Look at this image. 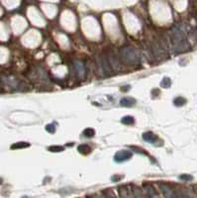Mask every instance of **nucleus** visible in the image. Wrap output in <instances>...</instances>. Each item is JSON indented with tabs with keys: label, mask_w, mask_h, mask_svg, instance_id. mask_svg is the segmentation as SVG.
I'll return each instance as SVG.
<instances>
[{
	"label": "nucleus",
	"mask_w": 197,
	"mask_h": 198,
	"mask_svg": "<svg viewBox=\"0 0 197 198\" xmlns=\"http://www.w3.org/2000/svg\"><path fill=\"white\" fill-rule=\"evenodd\" d=\"M132 156H133V153L131 152V150H119V152H117L115 154V156H114V161H116V162L127 161L132 157Z\"/></svg>",
	"instance_id": "7ed1b4c3"
},
{
	"label": "nucleus",
	"mask_w": 197,
	"mask_h": 198,
	"mask_svg": "<svg viewBox=\"0 0 197 198\" xmlns=\"http://www.w3.org/2000/svg\"><path fill=\"white\" fill-rule=\"evenodd\" d=\"M64 150L65 148L62 146H51L49 148V150L52 153H60V152H62Z\"/></svg>",
	"instance_id": "dca6fc26"
},
{
	"label": "nucleus",
	"mask_w": 197,
	"mask_h": 198,
	"mask_svg": "<svg viewBox=\"0 0 197 198\" xmlns=\"http://www.w3.org/2000/svg\"><path fill=\"white\" fill-rule=\"evenodd\" d=\"M111 179H112V181H114V182H115V181H118V180H119V179H121V176H117V175H114V176H112V178H111Z\"/></svg>",
	"instance_id": "412c9836"
},
{
	"label": "nucleus",
	"mask_w": 197,
	"mask_h": 198,
	"mask_svg": "<svg viewBox=\"0 0 197 198\" xmlns=\"http://www.w3.org/2000/svg\"><path fill=\"white\" fill-rule=\"evenodd\" d=\"M121 57L126 62L129 63H137L139 62V55L137 51L131 47H126L121 50Z\"/></svg>",
	"instance_id": "f03ea898"
},
{
	"label": "nucleus",
	"mask_w": 197,
	"mask_h": 198,
	"mask_svg": "<svg viewBox=\"0 0 197 198\" xmlns=\"http://www.w3.org/2000/svg\"><path fill=\"white\" fill-rule=\"evenodd\" d=\"M74 65V69H76V72L77 74L78 77H83L84 73H85V69H84V65L79 61L74 62L73 63Z\"/></svg>",
	"instance_id": "423d86ee"
},
{
	"label": "nucleus",
	"mask_w": 197,
	"mask_h": 198,
	"mask_svg": "<svg viewBox=\"0 0 197 198\" xmlns=\"http://www.w3.org/2000/svg\"><path fill=\"white\" fill-rule=\"evenodd\" d=\"M77 150L82 154H88L90 152H91V149L88 145H79L77 148Z\"/></svg>",
	"instance_id": "9b49d317"
},
{
	"label": "nucleus",
	"mask_w": 197,
	"mask_h": 198,
	"mask_svg": "<svg viewBox=\"0 0 197 198\" xmlns=\"http://www.w3.org/2000/svg\"><path fill=\"white\" fill-rule=\"evenodd\" d=\"M171 41L173 45V50L175 51H181L187 47L186 38L183 30L180 27L176 26L171 31Z\"/></svg>",
	"instance_id": "f257e3e1"
},
{
	"label": "nucleus",
	"mask_w": 197,
	"mask_h": 198,
	"mask_svg": "<svg viewBox=\"0 0 197 198\" xmlns=\"http://www.w3.org/2000/svg\"><path fill=\"white\" fill-rule=\"evenodd\" d=\"M94 135H95V131L92 128H86L83 131V136L86 138H92L94 137Z\"/></svg>",
	"instance_id": "2eb2a0df"
},
{
	"label": "nucleus",
	"mask_w": 197,
	"mask_h": 198,
	"mask_svg": "<svg viewBox=\"0 0 197 198\" xmlns=\"http://www.w3.org/2000/svg\"><path fill=\"white\" fill-rule=\"evenodd\" d=\"M121 123L124 125H132L135 123V119L132 116H124L121 119Z\"/></svg>",
	"instance_id": "f8f14e48"
},
{
	"label": "nucleus",
	"mask_w": 197,
	"mask_h": 198,
	"mask_svg": "<svg viewBox=\"0 0 197 198\" xmlns=\"http://www.w3.org/2000/svg\"><path fill=\"white\" fill-rule=\"evenodd\" d=\"M133 193H134V196H135L136 198H143L141 190L138 187H136V186H134L133 187Z\"/></svg>",
	"instance_id": "f3484780"
},
{
	"label": "nucleus",
	"mask_w": 197,
	"mask_h": 198,
	"mask_svg": "<svg viewBox=\"0 0 197 198\" xmlns=\"http://www.w3.org/2000/svg\"><path fill=\"white\" fill-rule=\"evenodd\" d=\"M160 189H161V192L164 195L165 198H177L175 193L173 192V190L169 187L168 185L167 184H160Z\"/></svg>",
	"instance_id": "39448f33"
},
{
	"label": "nucleus",
	"mask_w": 197,
	"mask_h": 198,
	"mask_svg": "<svg viewBox=\"0 0 197 198\" xmlns=\"http://www.w3.org/2000/svg\"><path fill=\"white\" fill-rule=\"evenodd\" d=\"M171 85V80L169 77H164L163 80L160 82V86L164 87V88H169Z\"/></svg>",
	"instance_id": "4468645a"
},
{
	"label": "nucleus",
	"mask_w": 197,
	"mask_h": 198,
	"mask_svg": "<svg viewBox=\"0 0 197 198\" xmlns=\"http://www.w3.org/2000/svg\"><path fill=\"white\" fill-rule=\"evenodd\" d=\"M120 104L123 107H133L136 104V100L132 97H124L120 100Z\"/></svg>",
	"instance_id": "6e6552de"
},
{
	"label": "nucleus",
	"mask_w": 197,
	"mask_h": 198,
	"mask_svg": "<svg viewBox=\"0 0 197 198\" xmlns=\"http://www.w3.org/2000/svg\"><path fill=\"white\" fill-rule=\"evenodd\" d=\"M46 130H47V132H49L50 134H54L55 132H56V125L48 124L46 126Z\"/></svg>",
	"instance_id": "a211bd4d"
},
{
	"label": "nucleus",
	"mask_w": 197,
	"mask_h": 198,
	"mask_svg": "<svg viewBox=\"0 0 197 198\" xmlns=\"http://www.w3.org/2000/svg\"><path fill=\"white\" fill-rule=\"evenodd\" d=\"M99 65L101 67L102 71H103L104 73L106 74H109L111 72L112 70V67H111V65H110L109 62V59L107 57H105V55H102L99 59Z\"/></svg>",
	"instance_id": "20e7f679"
},
{
	"label": "nucleus",
	"mask_w": 197,
	"mask_h": 198,
	"mask_svg": "<svg viewBox=\"0 0 197 198\" xmlns=\"http://www.w3.org/2000/svg\"><path fill=\"white\" fill-rule=\"evenodd\" d=\"M143 139L144 141L150 143V144H156V142L159 140L157 137V135H155L153 132H146L143 134Z\"/></svg>",
	"instance_id": "0eeeda50"
},
{
	"label": "nucleus",
	"mask_w": 197,
	"mask_h": 198,
	"mask_svg": "<svg viewBox=\"0 0 197 198\" xmlns=\"http://www.w3.org/2000/svg\"><path fill=\"white\" fill-rule=\"evenodd\" d=\"M28 147H30L29 143H26V142H18V143H15L14 145L11 146V149H13V150L25 149V148H28Z\"/></svg>",
	"instance_id": "9d476101"
},
{
	"label": "nucleus",
	"mask_w": 197,
	"mask_h": 198,
	"mask_svg": "<svg viewBox=\"0 0 197 198\" xmlns=\"http://www.w3.org/2000/svg\"><path fill=\"white\" fill-rule=\"evenodd\" d=\"M144 187H145L146 192H147L148 196H149L150 198H153L155 196H157L156 190L153 189V187L152 185H150V184H145V185H144Z\"/></svg>",
	"instance_id": "1a4fd4ad"
},
{
	"label": "nucleus",
	"mask_w": 197,
	"mask_h": 198,
	"mask_svg": "<svg viewBox=\"0 0 197 198\" xmlns=\"http://www.w3.org/2000/svg\"><path fill=\"white\" fill-rule=\"evenodd\" d=\"M185 103H186V99L183 98V97H176L174 100H173V104H174L175 106L177 107H179V106H183Z\"/></svg>",
	"instance_id": "ddd939ff"
},
{
	"label": "nucleus",
	"mask_w": 197,
	"mask_h": 198,
	"mask_svg": "<svg viewBox=\"0 0 197 198\" xmlns=\"http://www.w3.org/2000/svg\"><path fill=\"white\" fill-rule=\"evenodd\" d=\"M178 198H191L190 196H189V194L187 192H185V191H180L178 193Z\"/></svg>",
	"instance_id": "aec40b11"
},
{
	"label": "nucleus",
	"mask_w": 197,
	"mask_h": 198,
	"mask_svg": "<svg viewBox=\"0 0 197 198\" xmlns=\"http://www.w3.org/2000/svg\"><path fill=\"white\" fill-rule=\"evenodd\" d=\"M179 179L185 180V181H189V180H192L193 177L191 175H189V174H182V175L179 176Z\"/></svg>",
	"instance_id": "6ab92c4d"
}]
</instances>
